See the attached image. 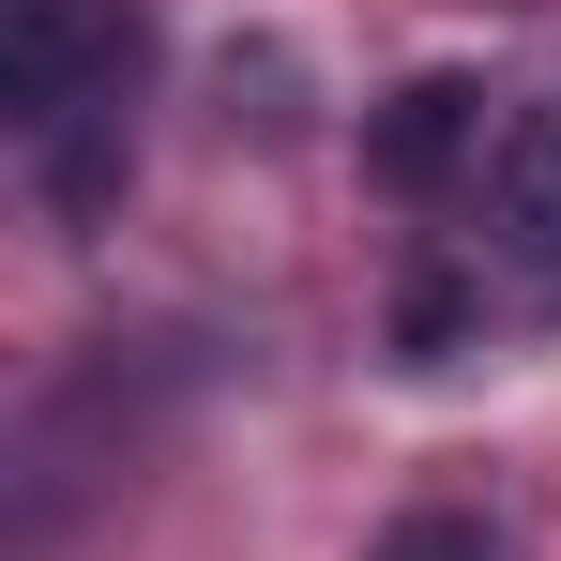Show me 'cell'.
<instances>
[{
    "instance_id": "cell-3",
    "label": "cell",
    "mask_w": 561,
    "mask_h": 561,
    "mask_svg": "<svg viewBox=\"0 0 561 561\" xmlns=\"http://www.w3.org/2000/svg\"><path fill=\"white\" fill-rule=\"evenodd\" d=\"M485 77H410V92L379 106V183L394 197H456V168L485 183Z\"/></svg>"
},
{
    "instance_id": "cell-4",
    "label": "cell",
    "mask_w": 561,
    "mask_h": 561,
    "mask_svg": "<svg viewBox=\"0 0 561 561\" xmlns=\"http://www.w3.org/2000/svg\"><path fill=\"white\" fill-rule=\"evenodd\" d=\"M365 561H501V547H485V516H394Z\"/></svg>"
},
{
    "instance_id": "cell-2",
    "label": "cell",
    "mask_w": 561,
    "mask_h": 561,
    "mask_svg": "<svg viewBox=\"0 0 561 561\" xmlns=\"http://www.w3.org/2000/svg\"><path fill=\"white\" fill-rule=\"evenodd\" d=\"M485 259L531 304H561V106H516L485 152Z\"/></svg>"
},
{
    "instance_id": "cell-1",
    "label": "cell",
    "mask_w": 561,
    "mask_h": 561,
    "mask_svg": "<svg viewBox=\"0 0 561 561\" xmlns=\"http://www.w3.org/2000/svg\"><path fill=\"white\" fill-rule=\"evenodd\" d=\"M137 61H152L137 0H15V15H0L15 152H31L46 213H77V228H92L106 197H122V168H137Z\"/></svg>"
}]
</instances>
